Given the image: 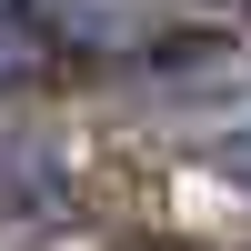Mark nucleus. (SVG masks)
Segmentation results:
<instances>
[{
    "label": "nucleus",
    "instance_id": "obj_1",
    "mask_svg": "<svg viewBox=\"0 0 251 251\" xmlns=\"http://www.w3.org/2000/svg\"><path fill=\"white\" fill-rule=\"evenodd\" d=\"M50 60H60L50 20H40L30 0H0V91H10V80H40Z\"/></svg>",
    "mask_w": 251,
    "mask_h": 251
},
{
    "label": "nucleus",
    "instance_id": "obj_2",
    "mask_svg": "<svg viewBox=\"0 0 251 251\" xmlns=\"http://www.w3.org/2000/svg\"><path fill=\"white\" fill-rule=\"evenodd\" d=\"M211 171H221V181H241V191H251V121H241V131H221V141H211Z\"/></svg>",
    "mask_w": 251,
    "mask_h": 251
}]
</instances>
